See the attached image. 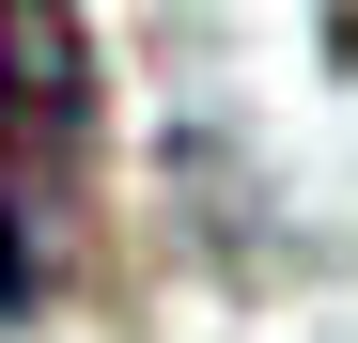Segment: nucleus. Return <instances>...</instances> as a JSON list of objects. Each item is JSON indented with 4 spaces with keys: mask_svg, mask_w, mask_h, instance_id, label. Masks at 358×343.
Wrapping results in <instances>:
<instances>
[{
    "mask_svg": "<svg viewBox=\"0 0 358 343\" xmlns=\"http://www.w3.org/2000/svg\"><path fill=\"white\" fill-rule=\"evenodd\" d=\"M94 31L78 0H0V328H31L94 250Z\"/></svg>",
    "mask_w": 358,
    "mask_h": 343,
    "instance_id": "nucleus-1",
    "label": "nucleus"
},
{
    "mask_svg": "<svg viewBox=\"0 0 358 343\" xmlns=\"http://www.w3.org/2000/svg\"><path fill=\"white\" fill-rule=\"evenodd\" d=\"M343 31H358V0H343Z\"/></svg>",
    "mask_w": 358,
    "mask_h": 343,
    "instance_id": "nucleus-2",
    "label": "nucleus"
}]
</instances>
